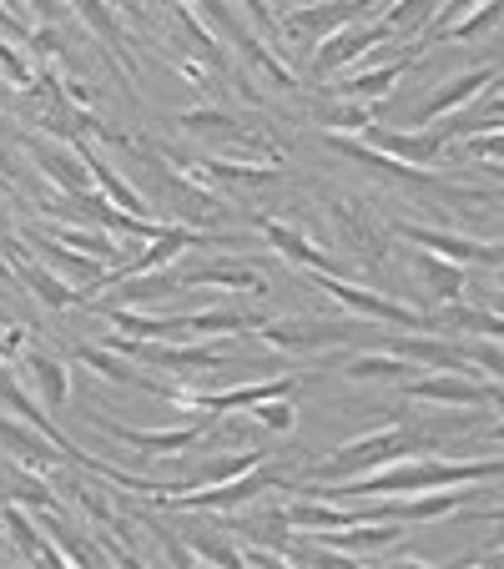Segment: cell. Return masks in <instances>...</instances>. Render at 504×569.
<instances>
[{"label":"cell","instance_id":"16","mask_svg":"<svg viewBox=\"0 0 504 569\" xmlns=\"http://www.w3.org/2000/svg\"><path fill=\"white\" fill-rule=\"evenodd\" d=\"M358 0H313V6H298V11L283 21V31L288 36H298V41H308V46H318L323 36H333L338 26H348V21H358Z\"/></svg>","mask_w":504,"mask_h":569},{"label":"cell","instance_id":"14","mask_svg":"<svg viewBox=\"0 0 504 569\" xmlns=\"http://www.w3.org/2000/svg\"><path fill=\"white\" fill-rule=\"evenodd\" d=\"M26 151H31V161L66 197L91 192V172H87V161H81V151L61 147V141H46V137H26Z\"/></svg>","mask_w":504,"mask_h":569},{"label":"cell","instance_id":"30","mask_svg":"<svg viewBox=\"0 0 504 569\" xmlns=\"http://www.w3.org/2000/svg\"><path fill=\"white\" fill-rule=\"evenodd\" d=\"M66 6H76V16L107 41V51H117V56L127 51V26L117 21V11H111L107 0H66Z\"/></svg>","mask_w":504,"mask_h":569},{"label":"cell","instance_id":"26","mask_svg":"<svg viewBox=\"0 0 504 569\" xmlns=\"http://www.w3.org/2000/svg\"><path fill=\"white\" fill-rule=\"evenodd\" d=\"M414 272H418L424 282H429L434 298H444V302H464V268H459V262L439 258V252L414 248Z\"/></svg>","mask_w":504,"mask_h":569},{"label":"cell","instance_id":"13","mask_svg":"<svg viewBox=\"0 0 504 569\" xmlns=\"http://www.w3.org/2000/svg\"><path fill=\"white\" fill-rule=\"evenodd\" d=\"M364 137L374 151L404 161V167H434V161L449 151V141H444L439 127H418V131H408V137H394V131H384V127H368Z\"/></svg>","mask_w":504,"mask_h":569},{"label":"cell","instance_id":"32","mask_svg":"<svg viewBox=\"0 0 504 569\" xmlns=\"http://www.w3.org/2000/svg\"><path fill=\"white\" fill-rule=\"evenodd\" d=\"M172 16H177V21H182V31L192 36V46H197V51H202L207 61L217 66V71H227V56H223V36H213V31H207V26L197 21V16L187 11V6H172Z\"/></svg>","mask_w":504,"mask_h":569},{"label":"cell","instance_id":"27","mask_svg":"<svg viewBox=\"0 0 504 569\" xmlns=\"http://www.w3.org/2000/svg\"><path fill=\"white\" fill-rule=\"evenodd\" d=\"M394 353H404L408 363H418V368H454V373H470L464 368V348H454V343H439V338H394Z\"/></svg>","mask_w":504,"mask_h":569},{"label":"cell","instance_id":"1","mask_svg":"<svg viewBox=\"0 0 504 569\" xmlns=\"http://www.w3.org/2000/svg\"><path fill=\"white\" fill-rule=\"evenodd\" d=\"M490 479H504V459H398V463H384V469H368V473H354V479H338V483H308L303 489L318 499H388V495H424V489H449V483H490Z\"/></svg>","mask_w":504,"mask_h":569},{"label":"cell","instance_id":"19","mask_svg":"<svg viewBox=\"0 0 504 569\" xmlns=\"http://www.w3.org/2000/svg\"><path fill=\"white\" fill-rule=\"evenodd\" d=\"M414 56H394V61L374 66V71H358V76H348V81H333L328 91L333 97H348V101H378V97L394 91V81H404V71L414 66Z\"/></svg>","mask_w":504,"mask_h":569},{"label":"cell","instance_id":"39","mask_svg":"<svg viewBox=\"0 0 504 569\" xmlns=\"http://www.w3.org/2000/svg\"><path fill=\"white\" fill-rule=\"evenodd\" d=\"M26 348V328H11V333H0V358H16Z\"/></svg>","mask_w":504,"mask_h":569},{"label":"cell","instance_id":"42","mask_svg":"<svg viewBox=\"0 0 504 569\" xmlns=\"http://www.w3.org/2000/svg\"><path fill=\"white\" fill-rule=\"evenodd\" d=\"M490 403H494V413L504 419V383H490Z\"/></svg>","mask_w":504,"mask_h":569},{"label":"cell","instance_id":"6","mask_svg":"<svg viewBox=\"0 0 504 569\" xmlns=\"http://www.w3.org/2000/svg\"><path fill=\"white\" fill-rule=\"evenodd\" d=\"M91 423H97L107 439L127 443V449H137V453H151V459H161V453H187L192 443L207 439V419H202V413H197L192 423H182V429H127V423L107 419V413H91Z\"/></svg>","mask_w":504,"mask_h":569},{"label":"cell","instance_id":"9","mask_svg":"<svg viewBox=\"0 0 504 569\" xmlns=\"http://www.w3.org/2000/svg\"><path fill=\"white\" fill-rule=\"evenodd\" d=\"M0 443L11 449V463L41 473V479H56V469H61V459H66V453L56 449V443L46 439L31 419H21V413H0ZM66 463H71V459H66Z\"/></svg>","mask_w":504,"mask_h":569},{"label":"cell","instance_id":"11","mask_svg":"<svg viewBox=\"0 0 504 569\" xmlns=\"http://www.w3.org/2000/svg\"><path fill=\"white\" fill-rule=\"evenodd\" d=\"M398 388L414 403H444V409H480V403H490V383H480L470 373H454V368H439L429 378H404Z\"/></svg>","mask_w":504,"mask_h":569},{"label":"cell","instance_id":"8","mask_svg":"<svg viewBox=\"0 0 504 569\" xmlns=\"http://www.w3.org/2000/svg\"><path fill=\"white\" fill-rule=\"evenodd\" d=\"M253 333L263 343L283 348V353H323L354 338V322H313V318H283V322H258Z\"/></svg>","mask_w":504,"mask_h":569},{"label":"cell","instance_id":"31","mask_svg":"<svg viewBox=\"0 0 504 569\" xmlns=\"http://www.w3.org/2000/svg\"><path fill=\"white\" fill-rule=\"evenodd\" d=\"M500 26H504V0H480L464 21L449 26V36H454V41H480V36L500 31Z\"/></svg>","mask_w":504,"mask_h":569},{"label":"cell","instance_id":"28","mask_svg":"<svg viewBox=\"0 0 504 569\" xmlns=\"http://www.w3.org/2000/svg\"><path fill=\"white\" fill-rule=\"evenodd\" d=\"M177 127L192 131V137H223V141H237V147H247V151L258 147V137H253V131H243L233 117H227V111H213V107H202V111H182V117H177Z\"/></svg>","mask_w":504,"mask_h":569},{"label":"cell","instance_id":"15","mask_svg":"<svg viewBox=\"0 0 504 569\" xmlns=\"http://www.w3.org/2000/svg\"><path fill=\"white\" fill-rule=\"evenodd\" d=\"M21 378L36 393V403H46L51 413L66 409V398H71V373H66V363L56 353H46V348H21Z\"/></svg>","mask_w":504,"mask_h":569},{"label":"cell","instance_id":"25","mask_svg":"<svg viewBox=\"0 0 504 569\" xmlns=\"http://www.w3.org/2000/svg\"><path fill=\"white\" fill-rule=\"evenodd\" d=\"M21 282H26V288H31L36 298H41V302H46V308H51V312H61V308H76V302H91V292H81V288H76V282L56 278V272H46L41 262H31V258L21 262Z\"/></svg>","mask_w":504,"mask_h":569},{"label":"cell","instance_id":"47","mask_svg":"<svg viewBox=\"0 0 504 569\" xmlns=\"http://www.w3.org/2000/svg\"><path fill=\"white\" fill-rule=\"evenodd\" d=\"M368 6H374V0H358V11H368Z\"/></svg>","mask_w":504,"mask_h":569},{"label":"cell","instance_id":"5","mask_svg":"<svg viewBox=\"0 0 504 569\" xmlns=\"http://www.w3.org/2000/svg\"><path fill=\"white\" fill-rule=\"evenodd\" d=\"M298 393V378H263V383H237V388H217V393H177V403H182L187 413H202V419H217V413H233V409H253V403H263V398H293Z\"/></svg>","mask_w":504,"mask_h":569},{"label":"cell","instance_id":"20","mask_svg":"<svg viewBox=\"0 0 504 569\" xmlns=\"http://www.w3.org/2000/svg\"><path fill=\"white\" fill-rule=\"evenodd\" d=\"M233 288V292H268V272L258 262H207V268H192L182 272V288Z\"/></svg>","mask_w":504,"mask_h":569},{"label":"cell","instance_id":"43","mask_svg":"<svg viewBox=\"0 0 504 569\" xmlns=\"http://www.w3.org/2000/svg\"><path fill=\"white\" fill-rule=\"evenodd\" d=\"M474 197H480V202H500L504 207V187H500V192H474Z\"/></svg>","mask_w":504,"mask_h":569},{"label":"cell","instance_id":"34","mask_svg":"<svg viewBox=\"0 0 504 569\" xmlns=\"http://www.w3.org/2000/svg\"><path fill=\"white\" fill-rule=\"evenodd\" d=\"M247 413H253L263 429H273V433H288L293 423H298V409H293L288 398H263V403H253Z\"/></svg>","mask_w":504,"mask_h":569},{"label":"cell","instance_id":"48","mask_svg":"<svg viewBox=\"0 0 504 569\" xmlns=\"http://www.w3.org/2000/svg\"><path fill=\"white\" fill-rule=\"evenodd\" d=\"M500 312H504V308H500Z\"/></svg>","mask_w":504,"mask_h":569},{"label":"cell","instance_id":"17","mask_svg":"<svg viewBox=\"0 0 504 569\" xmlns=\"http://www.w3.org/2000/svg\"><path fill=\"white\" fill-rule=\"evenodd\" d=\"M494 81V66H474V71H464V76H454L449 87H439L424 107H418V117H414V127H434V121H444V117H454L459 107H470L474 97H480L484 87Z\"/></svg>","mask_w":504,"mask_h":569},{"label":"cell","instance_id":"12","mask_svg":"<svg viewBox=\"0 0 504 569\" xmlns=\"http://www.w3.org/2000/svg\"><path fill=\"white\" fill-rule=\"evenodd\" d=\"M76 358H81V363H87L97 378H107V383L137 388V393H157V398H172V403H177V388H172V383H161V378H151V373H141V368H131V358L117 353V348L81 343V348H76Z\"/></svg>","mask_w":504,"mask_h":569},{"label":"cell","instance_id":"3","mask_svg":"<svg viewBox=\"0 0 504 569\" xmlns=\"http://www.w3.org/2000/svg\"><path fill=\"white\" fill-rule=\"evenodd\" d=\"M283 483V473L278 469H268V459L258 463V469H247V473H237V479H223V483H202V489H187V495H177V499H161V505L172 509V515H227V509H237V505H253L258 495H268V489H278Z\"/></svg>","mask_w":504,"mask_h":569},{"label":"cell","instance_id":"18","mask_svg":"<svg viewBox=\"0 0 504 569\" xmlns=\"http://www.w3.org/2000/svg\"><path fill=\"white\" fill-rule=\"evenodd\" d=\"M76 151H81V161H87L91 187H97V192L107 197V202H117L121 212H131V217H157V207H151L147 197H141L137 187L127 182V177H117V172H111V167H107V161L97 157V151H91V147H76Z\"/></svg>","mask_w":504,"mask_h":569},{"label":"cell","instance_id":"36","mask_svg":"<svg viewBox=\"0 0 504 569\" xmlns=\"http://www.w3.org/2000/svg\"><path fill=\"white\" fill-rule=\"evenodd\" d=\"M464 151L480 161H504V131H474V137H464Z\"/></svg>","mask_w":504,"mask_h":569},{"label":"cell","instance_id":"10","mask_svg":"<svg viewBox=\"0 0 504 569\" xmlns=\"http://www.w3.org/2000/svg\"><path fill=\"white\" fill-rule=\"evenodd\" d=\"M398 232L424 252H439V258L459 262V268H504V248H490V242H474V237L459 232H444V227H414V222H398Z\"/></svg>","mask_w":504,"mask_h":569},{"label":"cell","instance_id":"21","mask_svg":"<svg viewBox=\"0 0 504 569\" xmlns=\"http://www.w3.org/2000/svg\"><path fill=\"white\" fill-rule=\"evenodd\" d=\"M418 363H408L404 353H358L344 363V378L348 383H404V378H414Z\"/></svg>","mask_w":504,"mask_h":569},{"label":"cell","instance_id":"41","mask_svg":"<svg viewBox=\"0 0 504 569\" xmlns=\"http://www.w3.org/2000/svg\"><path fill=\"white\" fill-rule=\"evenodd\" d=\"M26 6H31V11L41 16V21H51V16H56V6H51V0H26Z\"/></svg>","mask_w":504,"mask_h":569},{"label":"cell","instance_id":"46","mask_svg":"<svg viewBox=\"0 0 504 569\" xmlns=\"http://www.w3.org/2000/svg\"><path fill=\"white\" fill-rule=\"evenodd\" d=\"M283 6H293V11H298V6H313V0H283Z\"/></svg>","mask_w":504,"mask_h":569},{"label":"cell","instance_id":"22","mask_svg":"<svg viewBox=\"0 0 504 569\" xmlns=\"http://www.w3.org/2000/svg\"><path fill=\"white\" fill-rule=\"evenodd\" d=\"M0 525L11 529V539H16V549H21V559L26 565H66V555L51 545V539H41L36 535V525L26 519V509L21 505H6V515H0Z\"/></svg>","mask_w":504,"mask_h":569},{"label":"cell","instance_id":"45","mask_svg":"<svg viewBox=\"0 0 504 569\" xmlns=\"http://www.w3.org/2000/svg\"><path fill=\"white\" fill-rule=\"evenodd\" d=\"M490 439H494V443H504V419H500V423H494V429H490Z\"/></svg>","mask_w":504,"mask_h":569},{"label":"cell","instance_id":"40","mask_svg":"<svg viewBox=\"0 0 504 569\" xmlns=\"http://www.w3.org/2000/svg\"><path fill=\"white\" fill-rule=\"evenodd\" d=\"M464 519H484V525H504V505H494V509H470Z\"/></svg>","mask_w":504,"mask_h":569},{"label":"cell","instance_id":"35","mask_svg":"<svg viewBox=\"0 0 504 569\" xmlns=\"http://www.w3.org/2000/svg\"><path fill=\"white\" fill-rule=\"evenodd\" d=\"M323 121H328L333 131H368L374 127V107H368V101H354V107H328L323 111Z\"/></svg>","mask_w":504,"mask_h":569},{"label":"cell","instance_id":"23","mask_svg":"<svg viewBox=\"0 0 504 569\" xmlns=\"http://www.w3.org/2000/svg\"><path fill=\"white\" fill-rule=\"evenodd\" d=\"M258 232L268 237V242H273V248H278L288 262H298V268H308V272H333V258H328V252H318L313 242H303L293 227L273 222V217H258Z\"/></svg>","mask_w":504,"mask_h":569},{"label":"cell","instance_id":"7","mask_svg":"<svg viewBox=\"0 0 504 569\" xmlns=\"http://www.w3.org/2000/svg\"><path fill=\"white\" fill-rule=\"evenodd\" d=\"M388 41H394V31H388L384 21H348V26H338L333 36H323V41L313 46V76L344 71L348 61L368 56V46H388Z\"/></svg>","mask_w":504,"mask_h":569},{"label":"cell","instance_id":"37","mask_svg":"<svg viewBox=\"0 0 504 569\" xmlns=\"http://www.w3.org/2000/svg\"><path fill=\"white\" fill-rule=\"evenodd\" d=\"M464 358H474V363L494 368V378L504 383V348H494V343H474V348H464Z\"/></svg>","mask_w":504,"mask_h":569},{"label":"cell","instance_id":"24","mask_svg":"<svg viewBox=\"0 0 504 569\" xmlns=\"http://www.w3.org/2000/svg\"><path fill=\"white\" fill-rule=\"evenodd\" d=\"M434 328H459V333L474 338H504V312L490 308H470V302H444L439 312H429Z\"/></svg>","mask_w":504,"mask_h":569},{"label":"cell","instance_id":"33","mask_svg":"<svg viewBox=\"0 0 504 569\" xmlns=\"http://www.w3.org/2000/svg\"><path fill=\"white\" fill-rule=\"evenodd\" d=\"M187 549H192V559H217V565H247L243 549L227 545L223 535H202V529H187Z\"/></svg>","mask_w":504,"mask_h":569},{"label":"cell","instance_id":"4","mask_svg":"<svg viewBox=\"0 0 504 569\" xmlns=\"http://www.w3.org/2000/svg\"><path fill=\"white\" fill-rule=\"evenodd\" d=\"M313 282H318L333 302H344V308L364 312V318H374V322H394V328H434L429 312H414V308H404V302L384 298V292H368V288H358V282L338 278V272H313Z\"/></svg>","mask_w":504,"mask_h":569},{"label":"cell","instance_id":"29","mask_svg":"<svg viewBox=\"0 0 504 569\" xmlns=\"http://www.w3.org/2000/svg\"><path fill=\"white\" fill-rule=\"evenodd\" d=\"M51 237H56V242H66V248H76V252H87V258H101V262H117V258H121L117 232H107V227H76V222H61Z\"/></svg>","mask_w":504,"mask_h":569},{"label":"cell","instance_id":"38","mask_svg":"<svg viewBox=\"0 0 504 569\" xmlns=\"http://www.w3.org/2000/svg\"><path fill=\"white\" fill-rule=\"evenodd\" d=\"M0 36H16L21 46H26V36H31V26H26L21 16H16L11 6H6V0H0Z\"/></svg>","mask_w":504,"mask_h":569},{"label":"cell","instance_id":"44","mask_svg":"<svg viewBox=\"0 0 504 569\" xmlns=\"http://www.w3.org/2000/svg\"><path fill=\"white\" fill-rule=\"evenodd\" d=\"M490 117H504V97H494V101H490Z\"/></svg>","mask_w":504,"mask_h":569},{"label":"cell","instance_id":"2","mask_svg":"<svg viewBox=\"0 0 504 569\" xmlns=\"http://www.w3.org/2000/svg\"><path fill=\"white\" fill-rule=\"evenodd\" d=\"M434 443V433L414 429V423H388V429H374V433H358L354 443H344L338 453L328 459L308 463L303 479L308 483H338V479H354V473H368V469H384V463H398V459H414Z\"/></svg>","mask_w":504,"mask_h":569}]
</instances>
